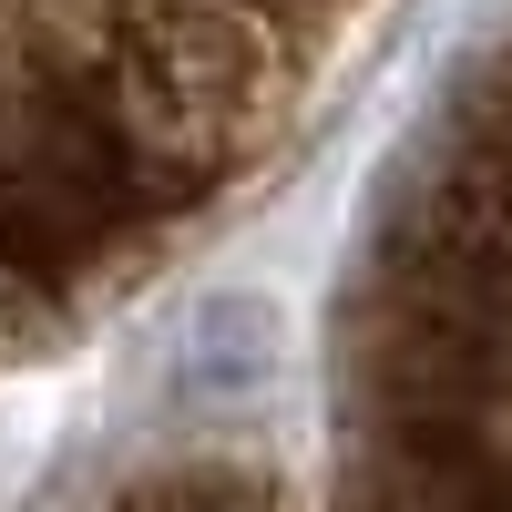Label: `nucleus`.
Returning <instances> with one entry per match:
<instances>
[{"label": "nucleus", "mask_w": 512, "mask_h": 512, "mask_svg": "<svg viewBox=\"0 0 512 512\" xmlns=\"http://www.w3.org/2000/svg\"><path fill=\"white\" fill-rule=\"evenodd\" d=\"M369 0H0V185L134 195L277 134Z\"/></svg>", "instance_id": "f257e3e1"}]
</instances>
